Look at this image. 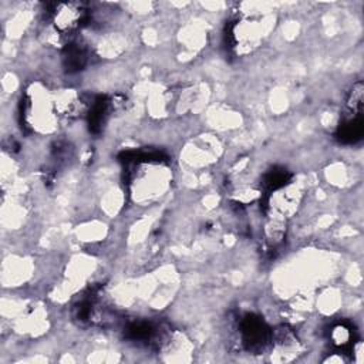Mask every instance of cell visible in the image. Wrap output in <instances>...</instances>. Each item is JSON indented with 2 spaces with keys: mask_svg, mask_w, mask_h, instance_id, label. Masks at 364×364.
Returning <instances> with one entry per match:
<instances>
[{
  "mask_svg": "<svg viewBox=\"0 0 364 364\" xmlns=\"http://www.w3.org/2000/svg\"><path fill=\"white\" fill-rule=\"evenodd\" d=\"M84 11L78 4H58L54 11L55 28L61 33L73 31L81 21Z\"/></svg>",
  "mask_w": 364,
  "mask_h": 364,
  "instance_id": "1",
  "label": "cell"
}]
</instances>
